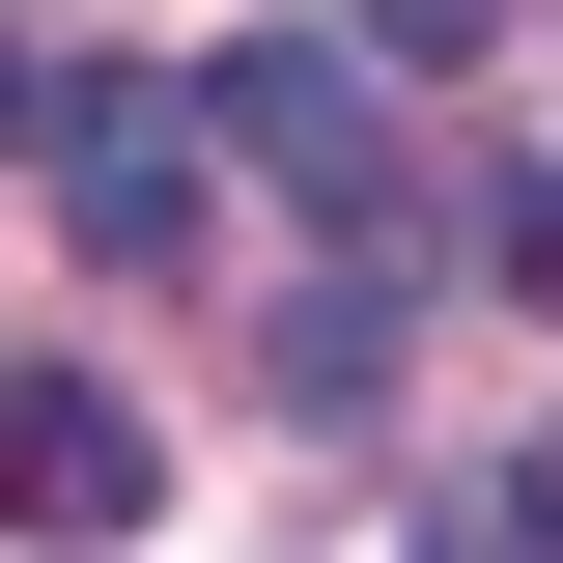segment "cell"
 I'll list each match as a JSON object with an SVG mask.
<instances>
[{"instance_id":"obj_2","label":"cell","mask_w":563,"mask_h":563,"mask_svg":"<svg viewBox=\"0 0 563 563\" xmlns=\"http://www.w3.org/2000/svg\"><path fill=\"white\" fill-rule=\"evenodd\" d=\"M198 169H225V113H169L141 57L57 85V225H85V254H198Z\"/></svg>"},{"instance_id":"obj_4","label":"cell","mask_w":563,"mask_h":563,"mask_svg":"<svg viewBox=\"0 0 563 563\" xmlns=\"http://www.w3.org/2000/svg\"><path fill=\"white\" fill-rule=\"evenodd\" d=\"M282 395H395V282H310L282 310Z\"/></svg>"},{"instance_id":"obj_3","label":"cell","mask_w":563,"mask_h":563,"mask_svg":"<svg viewBox=\"0 0 563 563\" xmlns=\"http://www.w3.org/2000/svg\"><path fill=\"white\" fill-rule=\"evenodd\" d=\"M141 479H169V451H141V422L85 395V366H0V536H29V563L141 536Z\"/></svg>"},{"instance_id":"obj_8","label":"cell","mask_w":563,"mask_h":563,"mask_svg":"<svg viewBox=\"0 0 563 563\" xmlns=\"http://www.w3.org/2000/svg\"><path fill=\"white\" fill-rule=\"evenodd\" d=\"M0 113H29V57H0Z\"/></svg>"},{"instance_id":"obj_6","label":"cell","mask_w":563,"mask_h":563,"mask_svg":"<svg viewBox=\"0 0 563 563\" xmlns=\"http://www.w3.org/2000/svg\"><path fill=\"white\" fill-rule=\"evenodd\" d=\"M507 282H536V310H563V169H536V198H507Z\"/></svg>"},{"instance_id":"obj_5","label":"cell","mask_w":563,"mask_h":563,"mask_svg":"<svg viewBox=\"0 0 563 563\" xmlns=\"http://www.w3.org/2000/svg\"><path fill=\"white\" fill-rule=\"evenodd\" d=\"M339 29H395V57H479V29H507V0H339Z\"/></svg>"},{"instance_id":"obj_1","label":"cell","mask_w":563,"mask_h":563,"mask_svg":"<svg viewBox=\"0 0 563 563\" xmlns=\"http://www.w3.org/2000/svg\"><path fill=\"white\" fill-rule=\"evenodd\" d=\"M198 113H225V169H254V198H310V225H395V85H366L339 29H254Z\"/></svg>"},{"instance_id":"obj_7","label":"cell","mask_w":563,"mask_h":563,"mask_svg":"<svg viewBox=\"0 0 563 563\" xmlns=\"http://www.w3.org/2000/svg\"><path fill=\"white\" fill-rule=\"evenodd\" d=\"M507 536H563V451H536V507H507Z\"/></svg>"}]
</instances>
